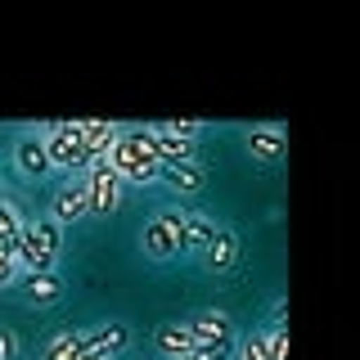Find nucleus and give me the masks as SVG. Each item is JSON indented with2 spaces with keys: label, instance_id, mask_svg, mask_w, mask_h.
<instances>
[{
  "label": "nucleus",
  "instance_id": "1",
  "mask_svg": "<svg viewBox=\"0 0 360 360\" xmlns=\"http://www.w3.org/2000/svg\"><path fill=\"white\" fill-rule=\"evenodd\" d=\"M108 167H112V176L122 180V189H127V185H135V189L158 185V176H162V162H158L153 149H149V127L122 131V140L108 149Z\"/></svg>",
  "mask_w": 360,
  "mask_h": 360
},
{
  "label": "nucleus",
  "instance_id": "2",
  "mask_svg": "<svg viewBox=\"0 0 360 360\" xmlns=\"http://www.w3.org/2000/svg\"><path fill=\"white\" fill-rule=\"evenodd\" d=\"M63 252V225H54L50 217H37L22 225L18 248H14V262L22 275H37V270H54Z\"/></svg>",
  "mask_w": 360,
  "mask_h": 360
},
{
  "label": "nucleus",
  "instance_id": "3",
  "mask_svg": "<svg viewBox=\"0 0 360 360\" xmlns=\"http://www.w3.org/2000/svg\"><path fill=\"white\" fill-rule=\"evenodd\" d=\"M41 140H45V158H50V172H63L68 180L72 176H86V167L95 162L82 140V122H50L41 127Z\"/></svg>",
  "mask_w": 360,
  "mask_h": 360
},
{
  "label": "nucleus",
  "instance_id": "4",
  "mask_svg": "<svg viewBox=\"0 0 360 360\" xmlns=\"http://www.w3.org/2000/svg\"><path fill=\"white\" fill-rule=\"evenodd\" d=\"M86 198H90V217H112V212L122 207V180L112 176L108 158H95V162L86 167Z\"/></svg>",
  "mask_w": 360,
  "mask_h": 360
},
{
  "label": "nucleus",
  "instance_id": "5",
  "mask_svg": "<svg viewBox=\"0 0 360 360\" xmlns=\"http://www.w3.org/2000/svg\"><path fill=\"white\" fill-rule=\"evenodd\" d=\"M54 225H77V221H86L90 217V198H86V180L77 176V180H63L59 189L50 194V212H45Z\"/></svg>",
  "mask_w": 360,
  "mask_h": 360
},
{
  "label": "nucleus",
  "instance_id": "6",
  "mask_svg": "<svg viewBox=\"0 0 360 360\" xmlns=\"http://www.w3.org/2000/svg\"><path fill=\"white\" fill-rule=\"evenodd\" d=\"M9 162H14V172H18L22 180H45V176H50V158H45V140H41L37 127L22 131L18 140H14V149H9Z\"/></svg>",
  "mask_w": 360,
  "mask_h": 360
},
{
  "label": "nucleus",
  "instance_id": "7",
  "mask_svg": "<svg viewBox=\"0 0 360 360\" xmlns=\"http://www.w3.org/2000/svg\"><path fill=\"white\" fill-rule=\"evenodd\" d=\"M140 252L149 257L153 266H167V262H176V257H185V243H180L158 217H149V221H144V230H140Z\"/></svg>",
  "mask_w": 360,
  "mask_h": 360
},
{
  "label": "nucleus",
  "instance_id": "8",
  "mask_svg": "<svg viewBox=\"0 0 360 360\" xmlns=\"http://www.w3.org/2000/svg\"><path fill=\"white\" fill-rule=\"evenodd\" d=\"M149 149L162 167H180V162H198V144H185L180 135L167 131V122L149 127Z\"/></svg>",
  "mask_w": 360,
  "mask_h": 360
},
{
  "label": "nucleus",
  "instance_id": "9",
  "mask_svg": "<svg viewBox=\"0 0 360 360\" xmlns=\"http://www.w3.org/2000/svg\"><path fill=\"white\" fill-rule=\"evenodd\" d=\"M18 288H22V302H27V307H54L68 284H63L59 270H37V275H22L18 270Z\"/></svg>",
  "mask_w": 360,
  "mask_h": 360
},
{
  "label": "nucleus",
  "instance_id": "10",
  "mask_svg": "<svg viewBox=\"0 0 360 360\" xmlns=\"http://www.w3.org/2000/svg\"><path fill=\"white\" fill-rule=\"evenodd\" d=\"M243 149L252 162H279L288 153V135L279 127H248L243 131Z\"/></svg>",
  "mask_w": 360,
  "mask_h": 360
},
{
  "label": "nucleus",
  "instance_id": "11",
  "mask_svg": "<svg viewBox=\"0 0 360 360\" xmlns=\"http://www.w3.org/2000/svg\"><path fill=\"white\" fill-rule=\"evenodd\" d=\"M239 257H243L239 234H234L230 225H217V234H212V248H207V257H202V270H212V275H225V270L239 266Z\"/></svg>",
  "mask_w": 360,
  "mask_h": 360
},
{
  "label": "nucleus",
  "instance_id": "12",
  "mask_svg": "<svg viewBox=\"0 0 360 360\" xmlns=\"http://www.w3.org/2000/svg\"><path fill=\"white\" fill-rule=\"evenodd\" d=\"M185 324H189V333H194L198 347H225V342H234V324H230V315H225V311H198L194 320H185Z\"/></svg>",
  "mask_w": 360,
  "mask_h": 360
},
{
  "label": "nucleus",
  "instance_id": "13",
  "mask_svg": "<svg viewBox=\"0 0 360 360\" xmlns=\"http://www.w3.org/2000/svg\"><path fill=\"white\" fill-rule=\"evenodd\" d=\"M158 185H167L176 198H194L207 189V167L202 162H180V167H162V176H158Z\"/></svg>",
  "mask_w": 360,
  "mask_h": 360
},
{
  "label": "nucleus",
  "instance_id": "14",
  "mask_svg": "<svg viewBox=\"0 0 360 360\" xmlns=\"http://www.w3.org/2000/svg\"><path fill=\"white\" fill-rule=\"evenodd\" d=\"M131 342H135V333H131L122 320L95 324V329L86 333V347H90V352H99V356H112V360H117L122 352H131Z\"/></svg>",
  "mask_w": 360,
  "mask_h": 360
},
{
  "label": "nucleus",
  "instance_id": "15",
  "mask_svg": "<svg viewBox=\"0 0 360 360\" xmlns=\"http://www.w3.org/2000/svg\"><path fill=\"white\" fill-rule=\"evenodd\" d=\"M153 347H158V356H167V360H185L198 342H194V333H189V324H158Z\"/></svg>",
  "mask_w": 360,
  "mask_h": 360
},
{
  "label": "nucleus",
  "instance_id": "16",
  "mask_svg": "<svg viewBox=\"0 0 360 360\" xmlns=\"http://www.w3.org/2000/svg\"><path fill=\"white\" fill-rule=\"evenodd\" d=\"M212 234H217V221L202 217V212H189V221H185V257L202 262L207 248H212Z\"/></svg>",
  "mask_w": 360,
  "mask_h": 360
},
{
  "label": "nucleus",
  "instance_id": "17",
  "mask_svg": "<svg viewBox=\"0 0 360 360\" xmlns=\"http://www.w3.org/2000/svg\"><path fill=\"white\" fill-rule=\"evenodd\" d=\"M82 140H86L90 158H108V149L122 140V127L117 122H82Z\"/></svg>",
  "mask_w": 360,
  "mask_h": 360
},
{
  "label": "nucleus",
  "instance_id": "18",
  "mask_svg": "<svg viewBox=\"0 0 360 360\" xmlns=\"http://www.w3.org/2000/svg\"><path fill=\"white\" fill-rule=\"evenodd\" d=\"M22 225H27V217H22V207H18L14 198H0V252H9V257H14Z\"/></svg>",
  "mask_w": 360,
  "mask_h": 360
},
{
  "label": "nucleus",
  "instance_id": "19",
  "mask_svg": "<svg viewBox=\"0 0 360 360\" xmlns=\"http://www.w3.org/2000/svg\"><path fill=\"white\" fill-rule=\"evenodd\" d=\"M90 347H86V333H77V329H63V333H54L50 342L41 347V360H77V356H86Z\"/></svg>",
  "mask_w": 360,
  "mask_h": 360
},
{
  "label": "nucleus",
  "instance_id": "20",
  "mask_svg": "<svg viewBox=\"0 0 360 360\" xmlns=\"http://www.w3.org/2000/svg\"><path fill=\"white\" fill-rule=\"evenodd\" d=\"M262 342H266L270 360H288V329H284V324H270V329L262 333Z\"/></svg>",
  "mask_w": 360,
  "mask_h": 360
},
{
  "label": "nucleus",
  "instance_id": "21",
  "mask_svg": "<svg viewBox=\"0 0 360 360\" xmlns=\"http://www.w3.org/2000/svg\"><path fill=\"white\" fill-rule=\"evenodd\" d=\"M234 356H239V360H270V356H266L262 333H248V338H239V342H234Z\"/></svg>",
  "mask_w": 360,
  "mask_h": 360
},
{
  "label": "nucleus",
  "instance_id": "22",
  "mask_svg": "<svg viewBox=\"0 0 360 360\" xmlns=\"http://www.w3.org/2000/svg\"><path fill=\"white\" fill-rule=\"evenodd\" d=\"M167 131H172V135H180L185 144H194V140H198V135L207 131V127H202V122H167Z\"/></svg>",
  "mask_w": 360,
  "mask_h": 360
},
{
  "label": "nucleus",
  "instance_id": "23",
  "mask_svg": "<svg viewBox=\"0 0 360 360\" xmlns=\"http://www.w3.org/2000/svg\"><path fill=\"white\" fill-rule=\"evenodd\" d=\"M9 284H18V262L9 252H0V288H9Z\"/></svg>",
  "mask_w": 360,
  "mask_h": 360
},
{
  "label": "nucleus",
  "instance_id": "24",
  "mask_svg": "<svg viewBox=\"0 0 360 360\" xmlns=\"http://www.w3.org/2000/svg\"><path fill=\"white\" fill-rule=\"evenodd\" d=\"M0 360H18V338L0 324Z\"/></svg>",
  "mask_w": 360,
  "mask_h": 360
},
{
  "label": "nucleus",
  "instance_id": "25",
  "mask_svg": "<svg viewBox=\"0 0 360 360\" xmlns=\"http://www.w3.org/2000/svg\"><path fill=\"white\" fill-rule=\"evenodd\" d=\"M288 320V302H275V307H270V324H284Z\"/></svg>",
  "mask_w": 360,
  "mask_h": 360
},
{
  "label": "nucleus",
  "instance_id": "26",
  "mask_svg": "<svg viewBox=\"0 0 360 360\" xmlns=\"http://www.w3.org/2000/svg\"><path fill=\"white\" fill-rule=\"evenodd\" d=\"M77 360H112V356H99V352H86V356H77Z\"/></svg>",
  "mask_w": 360,
  "mask_h": 360
},
{
  "label": "nucleus",
  "instance_id": "27",
  "mask_svg": "<svg viewBox=\"0 0 360 360\" xmlns=\"http://www.w3.org/2000/svg\"><path fill=\"white\" fill-rule=\"evenodd\" d=\"M0 198H5V189H0Z\"/></svg>",
  "mask_w": 360,
  "mask_h": 360
}]
</instances>
